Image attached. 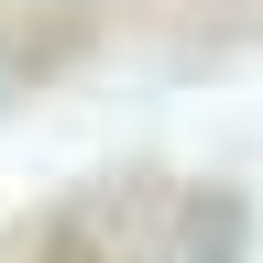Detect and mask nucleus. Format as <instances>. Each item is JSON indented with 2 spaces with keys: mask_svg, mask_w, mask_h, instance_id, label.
Returning a JSON list of instances; mask_svg holds the SVG:
<instances>
[]
</instances>
